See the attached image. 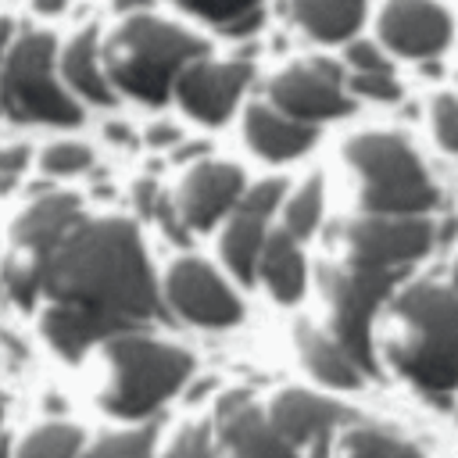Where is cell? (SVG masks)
I'll use <instances>...</instances> for the list:
<instances>
[{"mask_svg": "<svg viewBox=\"0 0 458 458\" xmlns=\"http://www.w3.org/2000/svg\"><path fill=\"white\" fill-rule=\"evenodd\" d=\"M39 333L61 358H82L111 333L157 318L143 240L125 218H75L39 279Z\"/></svg>", "mask_w": 458, "mask_h": 458, "instance_id": "1", "label": "cell"}, {"mask_svg": "<svg viewBox=\"0 0 458 458\" xmlns=\"http://www.w3.org/2000/svg\"><path fill=\"white\" fill-rule=\"evenodd\" d=\"M390 365L422 394L447 397L458 390V283H411L390 311Z\"/></svg>", "mask_w": 458, "mask_h": 458, "instance_id": "2", "label": "cell"}, {"mask_svg": "<svg viewBox=\"0 0 458 458\" xmlns=\"http://www.w3.org/2000/svg\"><path fill=\"white\" fill-rule=\"evenodd\" d=\"M100 408L118 419H147L168 397L182 390L193 372V358L143 329L111 333L100 344Z\"/></svg>", "mask_w": 458, "mask_h": 458, "instance_id": "3", "label": "cell"}, {"mask_svg": "<svg viewBox=\"0 0 458 458\" xmlns=\"http://www.w3.org/2000/svg\"><path fill=\"white\" fill-rule=\"evenodd\" d=\"M200 54L204 43L193 32L154 14H129L107 32L100 47V64L107 82L132 100L165 104L179 68Z\"/></svg>", "mask_w": 458, "mask_h": 458, "instance_id": "4", "label": "cell"}, {"mask_svg": "<svg viewBox=\"0 0 458 458\" xmlns=\"http://www.w3.org/2000/svg\"><path fill=\"white\" fill-rule=\"evenodd\" d=\"M344 161L358 175V197L365 211L379 215H422L437 190L415 157V150L394 132H358L344 147Z\"/></svg>", "mask_w": 458, "mask_h": 458, "instance_id": "5", "label": "cell"}, {"mask_svg": "<svg viewBox=\"0 0 458 458\" xmlns=\"http://www.w3.org/2000/svg\"><path fill=\"white\" fill-rule=\"evenodd\" d=\"M0 107L21 122L75 125L79 104L61 89L54 75V39L47 32H25L4 50L0 64Z\"/></svg>", "mask_w": 458, "mask_h": 458, "instance_id": "6", "label": "cell"}, {"mask_svg": "<svg viewBox=\"0 0 458 458\" xmlns=\"http://www.w3.org/2000/svg\"><path fill=\"white\" fill-rule=\"evenodd\" d=\"M79 197L72 193H47L39 200H32L11 225L7 247H4V290L11 293L14 304L32 308L36 293H39V279L43 268L54 254V247L61 243V236L68 233V225L79 218Z\"/></svg>", "mask_w": 458, "mask_h": 458, "instance_id": "7", "label": "cell"}, {"mask_svg": "<svg viewBox=\"0 0 458 458\" xmlns=\"http://www.w3.org/2000/svg\"><path fill=\"white\" fill-rule=\"evenodd\" d=\"M401 276L394 272H369V268H347L336 261H326L318 268L322 297L329 308V336L358 361L365 376H376V354H372V315L390 297Z\"/></svg>", "mask_w": 458, "mask_h": 458, "instance_id": "8", "label": "cell"}, {"mask_svg": "<svg viewBox=\"0 0 458 458\" xmlns=\"http://www.w3.org/2000/svg\"><path fill=\"white\" fill-rule=\"evenodd\" d=\"M336 265L369 268V272H394L401 276L411 261H419L433 243V225L422 215H379L365 211L336 225Z\"/></svg>", "mask_w": 458, "mask_h": 458, "instance_id": "9", "label": "cell"}, {"mask_svg": "<svg viewBox=\"0 0 458 458\" xmlns=\"http://www.w3.org/2000/svg\"><path fill=\"white\" fill-rule=\"evenodd\" d=\"M165 297L168 304L193 326L225 329L236 326L243 308L236 293L225 286V279L200 258H179L165 276Z\"/></svg>", "mask_w": 458, "mask_h": 458, "instance_id": "10", "label": "cell"}, {"mask_svg": "<svg viewBox=\"0 0 458 458\" xmlns=\"http://www.w3.org/2000/svg\"><path fill=\"white\" fill-rule=\"evenodd\" d=\"M283 204V182L279 179H265L250 190H243L236 197V204L225 211V225H222V240H218V250H222V261L229 265V272L240 279V283H254V265H258V250L265 243V233H268V218L272 211Z\"/></svg>", "mask_w": 458, "mask_h": 458, "instance_id": "11", "label": "cell"}, {"mask_svg": "<svg viewBox=\"0 0 458 458\" xmlns=\"http://www.w3.org/2000/svg\"><path fill=\"white\" fill-rule=\"evenodd\" d=\"M268 97L283 114L301 118V122L336 118L344 111H351V104L344 97V72L329 57H315V61L279 72L268 82Z\"/></svg>", "mask_w": 458, "mask_h": 458, "instance_id": "12", "label": "cell"}, {"mask_svg": "<svg viewBox=\"0 0 458 458\" xmlns=\"http://www.w3.org/2000/svg\"><path fill=\"white\" fill-rule=\"evenodd\" d=\"M247 82H250V64H243V61L218 64V61H204V54H200L179 68L172 93L182 104V111L193 114L197 122L222 125L233 114Z\"/></svg>", "mask_w": 458, "mask_h": 458, "instance_id": "13", "label": "cell"}, {"mask_svg": "<svg viewBox=\"0 0 458 458\" xmlns=\"http://www.w3.org/2000/svg\"><path fill=\"white\" fill-rule=\"evenodd\" d=\"M379 39L401 57H437L451 43V14L437 0H390L379 11Z\"/></svg>", "mask_w": 458, "mask_h": 458, "instance_id": "14", "label": "cell"}, {"mask_svg": "<svg viewBox=\"0 0 458 458\" xmlns=\"http://www.w3.org/2000/svg\"><path fill=\"white\" fill-rule=\"evenodd\" d=\"M243 193V172L225 161H200L193 165L179 190H175V215L186 229H211Z\"/></svg>", "mask_w": 458, "mask_h": 458, "instance_id": "15", "label": "cell"}, {"mask_svg": "<svg viewBox=\"0 0 458 458\" xmlns=\"http://www.w3.org/2000/svg\"><path fill=\"white\" fill-rule=\"evenodd\" d=\"M265 415H268L272 429L286 440L290 451H301V447L326 451L333 429L340 422H351L354 419L340 404H333L326 397H315L308 390H283V394H276Z\"/></svg>", "mask_w": 458, "mask_h": 458, "instance_id": "16", "label": "cell"}, {"mask_svg": "<svg viewBox=\"0 0 458 458\" xmlns=\"http://www.w3.org/2000/svg\"><path fill=\"white\" fill-rule=\"evenodd\" d=\"M215 433L233 454H290L286 440L272 429L268 415L247 394H225L215 411Z\"/></svg>", "mask_w": 458, "mask_h": 458, "instance_id": "17", "label": "cell"}, {"mask_svg": "<svg viewBox=\"0 0 458 458\" xmlns=\"http://www.w3.org/2000/svg\"><path fill=\"white\" fill-rule=\"evenodd\" d=\"M243 136H247V147L265 161L301 157L315 143V129L308 122L290 118V114H283L279 107H268V104H250L247 107Z\"/></svg>", "mask_w": 458, "mask_h": 458, "instance_id": "18", "label": "cell"}, {"mask_svg": "<svg viewBox=\"0 0 458 458\" xmlns=\"http://www.w3.org/2000/svg\"><path fill=\"white\" fill-rule=\"evenodd\" d=\"M254 276H261L265 290L279 301V304H293L304 293L308 272H304V254L297 247V236H290L286 229L265 233V243L258 250V265Z\"/></svg>", "mask_w": 458, "mask_h": 458, "instance_id": "19", "label": "cell"}, {"mask_svg": "<svg viewBox=\"0 0 458 458\" xmlns=\"http://www.w3.org/2000/svg\"><path fill=\"white\" fill-rule=\"evenodd\" d=\"M293 340H297V354H301L304 369H308L318 383L336 386V390H354V386H361L365 372L358 369V361H354L329 333H322V329H315V326H308V322H297Z\"/></svg>", "mask_w": 458, "mask_h": 458, "instance_id": "20", "label": "cell"}, {"mask_svg": "<svg viewBox=\"0 0 458 458\" xmlns=\"http://www.w3.org/2000/svg\"><path fill=\"white\" fill-rule=\"evenodd\" d=\"M290 18L322 43L351 39L365 21V0H290Z\"/></svg>", "mask_w": 458, "mask_h": 458, "instance_id": "21", "label": "cell"}, {"mask_svg": "<svg viewBox=\"0 0 458 458\" xmlns=\"http://www.w3.org/2000/svg\"><path fill=\"white\" fill-rule=\"evenodd\" d=\"M61 75L72 89H79L93 104H111L114 100L111 82H107L104 64H100V43H97L93 29H82L79 36L68 39V47L61 54Z\"/></svg>", "mask_w": 458, "mask_h": 458, "instance_id": "22", "label": "cell"}, {"mask_svg": "<svg viewBox=\"0 0 458 458\" xmlns=\"http://www.w3.org/2000/svg\"><path fill=\"white\" fill-rule=\"evenodd\" d=\"M175 7H182L186 14L200 18V21H211V25H222L225 32L240 36L254 25H261V14H258V4L261 0H172Z\"/></svg>", "mask_w": 458, "mask_h": 458, "instance_id": "23", "label": "cell"}, {"mask_svg": "<svg viewBox=\"0 0 458 458\" xmlns=\"http://www.w3.org/2000/svg\"><path fill=\"white\" fill-rule=\"evenodd\" d=\"M322 222V179H308L304 186H297L290 193V200L283 204V229L297 240H308Z\"/></svg>", "mask_w": 458, "mask_h": 458, "instance_id": "24", "label": "cell"}, {"mask_svg": "<svg viewBox=\"0 0 458 458\" xmlns=\"http://www.w3.org/2000/svg\"><path fill=\"white\" fill-rule=\"evenodd\" d=\"M340 451H347V454H415V444L401 440L390 429L361 426L351 419V426L340 433Z\"/></svg>", "mask_w": 458, "mask_h": 458, "instance_id": "25", "label": "cell"}, {"mask_svg": "<svg viewBox=\"0 0 458 458\" xmlns=\"http://www.w3.org/2000/svg\"><path fill=\"white\" fill-rule=\"evenodd\" d=\"M82 447V433L68 422H47L25 433L18 444V454H75Z\"/></svg>", "mask_w": 458, "mask_h": 458, "instance_id": "26", "label": "cell"}, {"mask_svg": "<svg viewBox=\"0 0 458 458\" xmlns=\"http://www.w3.org/2000/svg\"><path fill=\"white\" fill-rule=\"evenodd\" d=\"M89 161H93V154L86 143H50L39 157L43 172H50V175H75V172L89 168Z\"/></svg>", "mask_w": 458, "mask_h": 458, "instance_id": "27", "label": "cell"}, {"mask_svg": "<svg viewBox=\"0 0 458 458\" xmlns=\"http://www.w3.org/2000/svg\"><path fill=\"white\" fill-rule=\"evenodd\" d=\"M429 118H433V136L444 150L458 154V97L451 93H440L429 107Z\"/></svg>", "mask_w": 458, "mask_h": 458, "instance_id": "28", "label": "cell"}, {"mask_svg": "<svg viewBox=\"0 0 458 458\" xmlns=\"http://www.w3.org/2000/svg\"><path fill=\"white\" fill-rule=\"evenodd\" d=\"M154 447V429H122V433H104L93 444V454H147Z\"/></svg>", "mask_w": 458, "mask_h": 458, "instance_id": "29", "label": "cell"}, {"mask_svg": "<svg viewBox=\"0 0 458 458\" xmlns=\"http://www.w3.org/2000/svg\"><path fill=\"white\" fill-rule=\"evenodd\" d=\"M351 86H354V93L372 97V100H397V97H401V89H397L390 68H379V72H354Z\"/></svg>", "mask_w": 458, "mask_h": 458, "instance_id": "30", "label": "cell"}, {"mask_svg": "<svg viewBox=\"0 0 458 458\" xmlns=\"http://www.w3.org/2000/svg\"><path fill=\"white\" fill-rule=\"evenodd\" d=\"M168 451H172V454H211L215 444H211L208 426H182V429L175 433V440L168 444Z\"/></svg>", "mask_w": 458, "mask_h": 458, "instance_id": "31", "label": "cell"}, {"mask_svg": "<svg viewBox=\"0 0 458 458\" xmlns=\"http://www.w3.org/2000/svg\"><path fill=\"white\" fill-rule=\"evenodd\" d=\"M347 64H351L354 72H379V68H390V64L383 61V54H379L372 43H365V39H358V43L347 47Z\"/></svg>", "mask_w": 458, "mask_h": 458, "instance_id": "32", "label": "cell"}, {"mask_svg": "<svg viewBox=\"0 0 458 458\" xmlns=\"http://www.w3.org/2000/svg\"><path fill=\"white\" fill-rule=\"evenodd\" d=\"M25 165V147H0V175H14Z\"/></svg>", "mask_w": 458, "mask_h": 458, "instance_id": "33", "label": "cell"}, {"mask_svg": "<svg viewBox=\"0 0 458 458\" xmlns=\"http://www.w3.org/2000/svg\"><path fill=\"white\" fill-rule=\"evenodd\" d=\"M64 4H68V0H32V7H36L39 14H57V11H64Z\"/></svg>", "mask_w": 458, "mask_h": 458, "instance_id": "34", "label": "cell"}, {"mask_svg": "<svg viewBox=\"0 0 458 458\" xmlns=\"http://www.w3.org/2000/svg\"><path fill=\"white\" fill-rule=\"evenodd\" d=\"M114 7L118 11H143V7H150V0H114Z\"/></svg>", "mask_w": 458, "mask_h": 458, "instance_id": "35", "label": "cell"}, {"mask_svg": "<svg viewBox=\"0 0 458 458\" xmlns=\"http://www.w3.org/2000/svg\"><path fill=\"white\" fill-rule=\"evenodd\" d=\"M7 39H11V25H7V18H0V64H4V50H7Z\"/></svg>", "mask_w": 458, "mask_h": 458, "instance_id": "36", "label": "cell"}, {"mask_svg": "<svg viewBox=\"0 0 458 458\" xmlns=\"http://www.w3.org/2000/svg\"><path fill=\"white\" fill-rule=\"evenodd\" d=\"M0 422H4V394H0Z\"/></svg>", "mask_w": 458, "mask_h": 458, "instance_id": "37", "label": "cell"}]
</instances>
